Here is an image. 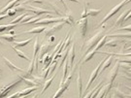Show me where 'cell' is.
Segmentation results:
<instances>
[{
  "mask_svg": "<svg viewBox=\"0 0 131 98\" xmlns=\"http://www.w3.org/2000/svg\"><path fill=\"white\" fill-rule=\"evenodd\" d=\"M105 30H106V28H102V29H101L100 31H98L94 36H92L89 40L86 41V43H85V51H85V52L90 51L95 46H96V44L100 41V39L105 35V34H104V33H105Z\"/></svg>",
  "mask_w": 131,
  "mask_h": 98,
  "instance_id": "1",
  "label": "cell"
},
{
  "mask_svg": "<svg viewBox=\"0 0 131 98\" xmlns=\"http://www.w3.org/2000/svg\"><path fill=\"white\" fill-rule=\"evenodd\" d=\"M74 67H75V68H74L73 70H71L69 76H68L65 80H64V82H62V83L60 84V86H59L58 90L56 91V93L53 95V98H56V97H59V96H61V95L63 94V92L65 91L66 89H68V86H69V84H70V83H71V80H72V78H73V75H74V73H75V70H76V68H77V65L74 66Z\"/></svg>",
  "mask_w": 131,
  "mask_h": 98,
  "instance_id": "2",
  "label": "cell"
},
{
  "mask_svg": "<svg viewBox=\"0 0 131 98\" xmlns=\"http://www.w3.org/2000/svg\"><path fill=\"white\" fill-rule=\"evenodd\" d=\"M128 2H129V0H123V1H122L119 4H117V5H116L115 7H113L112 9H111V11H110V12H109V13L104 17V19H102V21L99 24V26H102L105 23H107V20H109V19L112 18L113 16H115V15L117 14V12L122 9L123 6H125Z\"/></svg>",
  "mask_w": 131,
  "mask_h": 98,
  "instance_id": "3",
  "label": "cell"
},
{
  "mask_svg": "<svg viewBox=\"0 0 131 98\" xmlns=\"http://www.w3.org/2000/svg\"><path fill=\"white\" fill-rule=\"evenodd\" d=\"M65 24H66L65 21H58V23H56L54 24H52V26L46 28L43 33H44V35H45V36H50V35H52L54 32L58 31V30H60Z\"/></svg>",
  "mask_w": 131,
  "mask_h": 98,
  "instance_id": "4",
  "label": "cell"
},
{
  "mask_svg": "<svg viewBox=\"0 0 131 98\" xmlns=\"http://www.w3.org/2000/svg\"><path fill=\"white\" fill-rule=\"evenodd\" d=\"M88 23H89V19L88 17L85 18H82L77 23L78 26H79L80 32H81V35H82V39L84 41V38L86 36V31H88Z\"/></svg>",
  "mask_w": 131,
  "mask_h": 98,
  "instance_id": "5",
  "label": "cell"
},
{
  "mask_svg": "<svg viewBox=\"0 0 131 98\" xmlns=\"http://www.w3.org/2000/svg\"><path fill=\"white\" fill-rule=\"evenodd\" d=\"M64 17V16H63ZM63 17H51V18H45V19H40L39 20L36 21V24H39V25H47V24H56V23H58V21H63Z\"/></svg>",
  "mask_w": 131,
  "mask_h": 98,
  "instance_id": "6",
  "label": "cell"
},
{
  "mask_svg": "<svg viewBox=\"0 0 131 98\" xmlns=\"http://www.w3.org/2000/svg\"><path fill=\"white\" fill-rule=\"evenodd\" d=\"M102 64H103V60L101 61V62L99 63L98 65L96 66V68H95V69L92 71V73L90 74V77H89V82H88V84H86V86H85L84 90H89V86H90V85H91V84H92V83L94 82V80L97 78V76L99 75V71H100L101 67H102Z\"/></svg>",
  "mask_w": 131,
  "mask_h": 98,
  "instance_id": "7",
  "label": "cell"
},
{
  "mask_svg": "<svg viewBox=\"0 0 131 98\" xmlns=\"http://www.w3.org/2000/svg\"><path fill=\"white\" fill-rule=\"evenodd\" d=\"M119 66H121V62L117 60V63L114 66V68H113L112 70L110 71V73L108 74V81H109V83H111V84L114 83V81H115L117 73H118V70H119Z\"/></svg>",
  "mask_w": 131,
  "mask_h": 98,
  "instance_id": "8",
  "label": "cell"
},
{
  "mask_svg": "<svg viewBox=\"0 0 131 98\" xmlns=\"http://www.w3.org/2000/svg\"><path fill=\"white\" fill-rule=\"evenodd\" d=\"M113 88V84H111V83H109L108 84H104V85H102L100 89H99V91H98V94H97V97H106V96H108V92L112 89Z\"/></svg>",
  "mask_w": 131,
  "mask_h": 98,
  "instance_id": "9",
  "label": "cell"
},
{
  "mask_svg": "<svg viewBox=\"0 0 131 98\" xmlns=\"http://www.w3.org/2000/svg\"><path fill=\"white\" fill-rule=\"evenodd\" d=\"M20 82H21V79L18 80V81H16V82H14V83L10 84L9 85H7V86L3 88V89L0 90V97H4V96H7V94H8V92L10 91V89H12V88H14V86H16L17 84H19Z\"/></svg>",
  "mask_w": 131,
  "mask_h": 98,
  "instance_id": "10",
  "label": "cell"
},
{
  "mask_svg": "<svg viewBox=\"0 0 131 98\" xmlns=\"http://www.w3.org/2000/svg\"><path fill=\"white\" fill-rule=\"evenodd\" d=\"M26 11H32L33 13H35L36 15H41V14H52V11H50V10H46V9H43V8H39V7H32V6H30V7H27L26 8Z\"/></svg>",
  "mask_w": 131,
  "mask_h": 98,
  "instance_id": "11",
  "label": "cell"
},
{
  "mask_svg": "<svg viewBox=\"0 0 131 98\" xmlns=\"http://www.w3.org/2000/svg\"><path fill=\"white\" fill-rule=\"evenodd\" d=\"M2 57H3V59H4V61H5V63L7 64V65L9 66L10 67V69L11 70H13V71H16V72H19V73H24V75L27 73V71H25V70H24V69H20V68H19V67H17L16 65H14L11 61L6 57V56H2Z\"/></svg>",
  "mask_w": 131,
  "mask_h": 98,
  "instance_id": "12",
  "label": "cell"
},
{
  "mask_svg": "<svg viewBox=\"0 0 131 98\" xmlns=\"http://www.w3.org/2000/svg\"><path fill=\"white\" fill-rule=\"evenodd\" d=\"M113 59H114V56H113V55H110V56H109V57L104 58L102 67H101V69H100V71H99V75H101L104 71L107 69V68H109V67H110V65H111V63H112Z\"/></svg>",
  "mask_w": 131,
  "mask_h": 98,
  "instance_id": "13",
  "label": "cell"
},
{
  "mask_svg": "<svg viewBox=\"0 0 131 98\" xmlns=\"http://www.w3.org/2000/svg\"><path fill=\"white\" fill-rule=\"evenodd\" d=\"M67 12H66L65 16L63 17V21H65L66 24H68L70 26H73L74 24H75V19H74V17H73V15H72V12H71L70 10H66Z\"/></svg>",
  "mask_w": 131,
  "mask_h": 98,
  "instance_id": "14",
  "label": "cell"
},
{
  "mask_svg": "<svg viewBox=\"0 0 131 98\" xmlns=\"http://www.w3.org/2000/svg\"><path fill=\"white\" fill-rule=\"evenodd\" d=\"M74 59H75V44H72L68 51V60H69V68L74 67Z\"/></svg>",
  "mask_w": 131,
  "mask_h": 98,
  "instance_id": "15",
  "label": "cell"
},
{
  "mask_svg": "<svg viewBox=\"0 0 131 98\" xmlns=\"http://www.w3.org/2000/svg\"><path fill=\"white\" fill-rule=\"evenodd\" d=\"M110 97H131V94H125L124 92H122L118 88H115L113 90V93L109 95Z\"/></svg>",
  "mask_w": 131,
  "mask_h": 98,
  "instance_id": "16",
  "label": "cell"
},
{
  "mask_svg": "<svg viewBox=\"0 0 131 98\" xmlns=\"http://www.w3.org/2000/svg\"><path fill=\"white\" fill-rule=\"evenodd\" d=\"M77 84H78V89H79V97L83 96V80H82V73H81V68L78 70V76H77Z\"/></svg>",
  "mask_w": 131,
  "mask_h": 98,
  "instance_id": "17",
  "label": "cell"
},
{
  "mask_svg": "<svg viewBox=\"0 0 131 98\" xmlns=\"http://www.w3.org/2000/svg\"><path fill=\"white\" fill-rule=\"evenodd\" d=\"M47 28V25H38L36 27L32 28L30 30H26V31H24L23 34H25V33H32V34H39V33H43L44 30Z\"/></svg>",
  "mask_w": 131,
  "mask_h": 98,
  "instance_id": "18",
  "label": "cell"
},
{
  "mask_svg": "<svg viewBox=\"0 0 131 98\" xmlns=\"http://www.w3.org/2000/svg\"><path fill=\"white\" fill-rule=\"evenodd\" d=\"M52 48V44L51 42H48L47 44H44L40 47V60L43 58V56H45L46 53H48V51H50V49Z\"/></svg>",
  "mask_w": 131,
  "mask_h": 98,
  "instance_id": "19",
  "label": "cell"
},
{
  "mask_svg": "<svg viewBox=\"0 0 131 98\" xmlns=\"http://www.w3.org/2000/svg\"><path fill=\"white\" fill-rule=\"evenodd\" d=\"M130 11H131V9H128V10H126V11H124V12L117 18V20L115 21L114 26H118V25H121V24H123V23H124V19H125V18H126V16L128 15V13H129Z\"/></svg>",
  "mask_w": 131,
  "mask_h": 98,
  "instance_id": "20",
  "label": "cell"
},
{
  "mask_svg": "<svg viewBox=\"0 0 131 98\" xmlns=\"http://www.w3.org/2000/svg\"><path fill=\"white\" fill-rule=\"evenodd\" d=\"M107 39H108V34L107 35H104L103 37L100 39V41L96 44V46L92 49V51H95V52H97V51L100 50V48H102L103 46H105V44H106V42H107Z\"/></svg>",
  "mask_w": 131,
  "mask_h": 98,
  "instance_id": "21",
  "label": "cell"
},
{
  "mask_svg": "<svg viewBox=\"0 0 131 98\" xmlns=\"http://www.w3.org/2000/svg\"><path fill=\"white\" fill-rule=\"evenodd\" d=\"M0 38L6 40L7 42H14L15 39H16V35H15V31L14 30H11L10 33H7V34H2Z\"/></svg>",
  "mask_w": 131,
  "mask_h": 98,
  "instance_id": "22",
  "label": "cell"
},
{
  "mask_svg": "<svg viewBox=\"0 0 131 98\" xmlns=\"http://www.w3.org/2000/svg\"><path fill=\"white\" fill-rule=\"evenodd\" d=\"M37 89H38L37 85H35V86H29V88L25 89L23 91H19V97H26L28 94H30L31 92L35 91Z\"/></svg>",
  "mask_w": 131,
  "mask_h": 98,
  "instance_id": "23",
  "label": "cell"
},
{
  "mask_svg": "<svg viewBox=\"0 0 131 98\" xmlns=\"http://www.w3.org/2000/svg\"><path fill=\"white\" fill-rule=\"evenodd\" d=\"M19 0H12V1L8 2V4L6 5L3 9H1V11H0V14H4V13H6V12L10 9V8H13V7H15V5L18 4V3H19Z\"/></svg>",
  "mask_w": 131,
  "mask_h": 98,
  "instance_id": "24",
  "label": "cell"
},
{
  "mask_svg": "<svg viewBox=\"0 0 131 98\" xmlns=\"http://www.w3.org/2000/svg\"><path fill=\"white\" fill-rule=\"evenodd\" d=\"M19 79H21V81L24 82V83L27 84V85H29V86H35V85L39 86V84H38V83H36L34 80H30L28 77H24V76L21 77V76H19Z\"/></svg>",
  "mask_w": 131,
  "mask_h": 98,
  "instance_id": "25",
  "label": "cell"
},
{
  "mask_svg": "<svg viewBox=\"0 0 131 98\" xmlns=\"http://www.w3.org/2000/svg\"><path fill=\"white\" fill-rule=\"evenodd\" d=\"M103 81H101V82H99V84L96 85V86H94V89H92L90 91H89V93H86L85 95H84V97H93V94L96 92V91H99V89L103 85Z\"/></svg>",
  "mask_w": 131,
  "mask_h": 98,
  "instance_id": "26",
  "label": "cell"
},
{
  "mask_svg": "<svg viewBox=\"0 0 131 98\" xmlns=\"http://www.w3.org/2000/svg\"><path fill=\"white\" fill-rule=\"evenodd\" d=\"M32 41V38H29V39H26V40H24V41H14V45L16 48H20V47H24V46H26L27 44Z\"/></svg>",
  "mask_w": 131,
  "mask_h": 98,
  "instance_id": "27",
  "label": "cell"
},
{
  "mask_svg": "<svg viewBox=\"0 0 131 98\" xmlns=\"http://www.w3.org/2000/svg\"><path fill=\"white\" fill-rule=\"evenodd\" d=\"M118 42H121V40H118V39H115V38H112V39L108 40L107 42H106L105 46H106V47H117V43Z\"/></svg>",
  "mask_w": 131,
  "mask_h": 98,
  "instance_id": "28",
  "label": "cell"
},
{
  "mask_svg": "<svg viewBox=\"0 0 131 98\" xmlns=\"http://www.w3.org/2000/svg\"><path fill=\"white\" fill-rule=\"evenodd\" d=\"M12 48L14 49V51H16V53H17V55H18V56H19V57H21V58H24V59H25V60H27V61L30 60V59H29V58L27 57V56H26V55L24 53V51H19L18 48H16L15 46H13V45H12Z\"/></svg>",
  "mask_w": 131,
  "mask_h": 98,
  "instance_id": "29",
  "label": "cell"
},
{
  "mask_svg": "<svg viewBox=\"0 0 131 98\" xmlns=\"http://www.w3.org/2000/svg\"><path fill=\"white\" fill-rule=\"evenodd\" d=\"M103 10V8L100 9H88V16L89 17H96L97 15L100 14V12Z\"/></svg>",
  "mask_w": 131,
  "mask_h": 98,
  "instance_id": "30",
  "label": "cell"
},
{
  "mask_svg": "<svg viewBox=\"0 0 131 98\" xmlns=\"http://www.w3.org/2000/svg\"><path fill=\"white\" fill-rule=\"evenodd\" d=\"M16 25H17L16 24H11V23L9 24H2V25H0V32H2L4 30H11L12 28L16 27Z\"/></svg>",
  "mask_w": 131,
  "mask_h": 98,
  "instance_id": "31",
  "label": "cell"
},
{
  "mask_svg": "<svg viewBox=\"0 0 131 98\" xmlns=\"http://www.w3.org/2000/svg\"><path fill=\"white\" fill-rule=\"evenodd\" d=\"M56 77V74H54V75H53V76L52 77V78H51V79H49L48 81H46V83L44 84V88H43L42 93H44V92H45V90H46V89H47L48 88H49V86L51 85V84H52V82L53 81V79H54Z\"/></svg>",
  "mask_w": 131,
  "mask_h": 98,
  "instance_id": "32",
  "label": "cell"
},
{
  "mask_svg": "<svg viewBox=\"0 0 131 98\" xmlns=\"http://www.w3.org/2000/svg\"><path fill=\"white\" fill-rule=\"evenodd\" d=\"M69 66V60L67 59V61L65 62V64H64V68H63V77H62V80H61L60 83H62V82H64V80L67 78V71H68V67Z\"/></svg>",
  "mask_w": 131,
  "mask_h": 98,
  "instance_id": "33",
  "label": "cell"
},
{
  "mask_svg": "<svg viewBox=\"0 0 131 98\" xmlns=\"http://www.w3.org/2000/svg\"><path fill=\"white\" fill-rule=\"evenodd\" d=\"M39 51H40V44H39L38 38H36L35 44H34V53H33V57H36V56H37V53Z\"/></svg>",
  "mask_w": 131,
  "mask_h": 98,
  "instance_id": "34",
  "label": "cell"
},
{
  "mask_svg": "<svg viewBox=\"0 0 131 98\" xmlns=\"http://www.w3.org/2000/svg\"><path fill=\"white\" fill-rule=\"evenodd\" d=\"M26 14H23V15H20V16H19L17 19H13V20H11V24H19V23H20L21 21V19H24V16H25Z\"/></svg>",
  "mask_w": 131,
  "mask_h": 98,
  "instance_id": "35",
  "label": "cell"
},
{
  "mask_svg": "<svg viewBox=\"0 0 131 98\" xmlns=\"http://www.w3.org/2000/svg\"><path fill=\"white\" fill-rule=\"evenodd\" d=\"M39 19H40V18H39V17H34V18H32V19H31V20L29 19V20H27L26 23H24V24H36V21H37V20H39Z\"/></svg>",
  "mask_w": 131,
  "mask_h": 98,
  "instance_id": "36",
  "label": "cell"
},
{
  "mask_svg": "<svg viewBox=\"0 0 131 98\" xmlns=\"http://www.w3.org/2000/svg\"><path fill=\"white\" fill-rule=\"evenodd\" d=\"M32 18H33L32 16H29V15H25V16H24V19H21V21L19 23V24H24V23H26L27 20H29V19H31Z\"/></svg>",
  "mask_w": 131,
  "mask_h": 98,
  "instance_id": "37",
  "label": "cell"
},
{
  "mask_svg": "<svg viewBox=\"0 0 131 98\" xmlns=\"http://www.w3.org/2000/svg\"><path fill=\"white\" fill-rule=\"evenodd\" d=\"M117 30H122V31H127V32H131V24L129 25H126L122 28H118Z\"/></svg>",
  "mask_w": 131,
  "mask_h": 98,
  "instance_id": "38",
  "label": "cell"
},
{
  "mask_svg": "<svg viewBox=\"0 0 131 98\" xmlns=\"http://www.w3.org/2000/svg\"><path fill=\"white\" fill-rule=\"evenodd\" d=\"M85 17H88V3H84V12L82 14V18H85Z\"/></svg>",
  "mask_w": 131,
  "mask_h": 98,
  "instance_id": "39",
  "label": "cell"
},
{
  "mask_svg": "<svg viewBox=\"0 0 131 98\" xmlns=\"http://www.w3.org/2000/svg\"><path fill=\"white\" fill-rule=\"evenodd\" d=\"M16 13H17V11H16V9H15V7H13V8H10V9L7 11V14L9 15V16H14Z\"/></svg>",
  "mask_w": 131,
  "mask_h": 98,
  "instance_id": "40",
  "label": "cell"
},
{
  "mask_svg": "<svg viewBox=\"0 0 131 98\" xmlns=\"http://www.w3.org/2000/svg\"><path fill=\"white\" fill-rule=\"evenodd\" d=\"M7 17H9V15L7 14V13L6 14H0V20L5 19V18H7Z\"/></svg>",
  "mask_w": 131,
  "mask_h": 98,
  "instance_id": "41",
  "label": "cell"
},
{
  "mask_svg": "<svg viewBox=\"0 0 131 98\" xmlns=\"http://www.w3.org/2000/svg\"><path fill=\"white\" fill-rule=\"evenodd\" d=\"M131 19V11H130V13H128V15L126 16V18H125V19H124V23L127 21L128 19Z\"/></svg>",
  "mask_w": 131,
  "mask_h": 98,
  "instance_id": "42",
  "label": "cell"
},
{
  "mask_svg": "<svg viewBox=\"0 0 131 98\" xmlns=\"http://www.w3.org/2000/svg\"><path fill=\"white\" fill-rule=\"evenodd\" d=\"M32 2L39 3V4H42V3H44V0H32Z\"/></svg>",
  "mask_w": 131,
  "mask_h": 98,
  "instance_id": "43",
  "label": "cell"
},
{
  "mask_svg": "<svg viewBox=\"0 0 131 98\" xmlns=\"http://www.w3.org/2000/svg\"><path fill=\"white\" fill-rule=\"evenodd\" d=\"M60 1H61V3H62V5H63V7H64V8H65L66 10H67V6H66L65 2H64V1H63V0H60Z\"/></svg>",
  "mask_w": 131,
  "mask_h": 98,
  "instance_id": "44",
  "label": "cell"
},
{
  "mask_svg": "<svg viewBox=\"0 0 131 98\" xmlns=\"http://www.w3.org/2000/svg\"><path fill=\"white\" fill-rule=\"evenodd\" d=\"M54 41V37L53 36H51V38H50V42H53Z\"/></svg>",
  "mask_w": 131,
  "mask_h": 98,
  "instance_id": "45",
  "label": "cell"
},
{
  "mask_svg": "<svg viewBox=\"0 0 131 98\" xmlns=\"http://www.w3.org/2000/svg\"><path fill=\"white\" fill-rule=\"evenodd\" d=\"M124 78L127 80H129V81H131V77H129V76H124Z\"/></svg>",
  "mask_w": 131,
  "mask_h": 98,
  "instance_id": "46",
  "label": "cell"
},
{
  "mask_svg": "<svg viewBox=\"0 0 131 98\" xmlns=\"http://www.w3.org/2000/svg\"><path fill=\"white\" fill-rule=\"evenodd\" d=\"M125 88H126V89H129V90H131V86H127V85H126Z\"/></svg>",
  "mask_w": 131,
  "mask_h": 98,
  "instance_id": "47",
  "label": "cell"
},
{
  "mask_svg": "<svg viewBox=\"0 0 131 98\" xmlns=\"http://www.w3.org/2000/svg\"><path fill=\"white\" fill-rule=\"evenodd\" d=\"M127 51H131V46L129 48H127Z\"/></svg>",
  "mask_w": 131,
  "mask_h": 98,
  "instance_id": "48",
  "label": "cell"
},
{
  "mask_svg": "<svg viewBox=\"0 0 131 98\" xmlns=\"http://www.w3.org/2000/svg\"><path fill=\"white\" fill-rule=\"evenodd\" d=\"M0 44H1V45H4V43L2 42V41H0Z\"/></svg>",
  "mask_w": 131,
  "mask_h": 98,
  "instance_id": "49",
  "label": "cell"
},
{
  "mask_svg": "<svg viewBox=\"0 0 131 98\" xmlns=\"http://www.w3.org/2000/svg\"><path fill=\"white\" fill-rule=\"evenodd\" d=\"M0 67H1V66H0ZM0 73H1V68H0Z\"/></svg>",
  "mask_w": 131,
  "mask_h": 98,
  "instance_id": "50",
  "label": "cell"
},
{
  "mask_svg": "<svg viewBox=\"0 0 131 98\" xmlns=\"http://www.w3.org/2000/svg\"><path fill=\"white\" fill-rule=\"evenodd\" d=\"M10 1H12V0H8V2H10Z\"/></svg>",
  "mask_w": 131,
  "mask_h": 98,
  "instance_id": "51",
  "label": "cell"
},
{
  "mask_svg": "<svg viewBox=\"0 0 131 98\" xmlns=\"http://www.w3.org/2000/svg\"><path fill=\"white\" fill-rule=\"evenodd\" d=\"M130 1H131V0H129V2H130Z\"/></svg>",
  "mask_w": 131,
  "mask_h": 98,
  "instance_id": "52",
  "label": "cell"
}]
</instances>
